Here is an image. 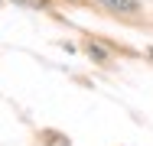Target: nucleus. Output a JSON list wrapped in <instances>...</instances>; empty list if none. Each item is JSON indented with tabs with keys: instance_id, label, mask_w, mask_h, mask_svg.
Returning a JSON list of instances; mask_svg holds the SVG:
<instances>
[{
	"instance_id": "nucleus-1",
	"label": "nucleus",
	"mask_w": 153,
	"mask_h": 146,
	"mask_svg": "<svg viewBox=\"0 0 153 146\" xmlns=\"http://www.w3.org/2000/svg\"><path fill=\"white\" fill-rule=\"evenodd\" d=\"M101 7H108V10H114V13H121V16L137 13V10H140V3H137V0H101Z\"/></svg>"
},
{
	"instance_id": "nucleus-2",
	"label": "nucleus",
	"mask_w": 153,
	"mask_h": 146,
	"mask_svg": "<svg viewBox=\"0 0 153 146\" xmlns=\"http://www.w3.org/2000/svg\"><path fill=\"white\" fill-rule=\"evenodd\" d=\"M88 52H91V58H104V49H98V46H88Z\"/></svg>"
},
{
	"instance_id": "nucleus-3",
	"label": "nucleus",
	"mask_w": 153,
	"mask_h": 146,
	"mask_svg": "<svg viewBox=\"0 0 153 146\" xmlns=\"http://www.w3.org/2000/svg\"><path fill=\"white\" fill-rule=\"evenodd\" d=\"M16 3H26V7H46L42 0H16Z\"/></svg>"
}]
</instances>
